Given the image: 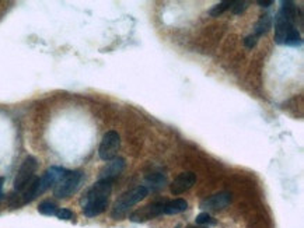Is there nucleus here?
<instances>
[{
	"instance_id": "1",
	"label": "nucleus",
	"mask_w": 304,
	"mask_h": 228,
	"mask_svg": "<svg viewBox=\"0 0 304 228\" xmlns=\"http://www.w3.org/2000/svg\"><path fill=\"white\" fill-rule=\"evenodd\" d=\"M275 16V42L282 47H300L303 44L297 30V7L293 1H282Z\"/></svg>"
},
{
	"instance_id": "2",
	"label": "nucleus",
	"mask_w": 304,
	"mask_h": 228,
	"mask_svg": "<svg viewBox=\"0 0 304 228\" xmlns=\"http://www.w3.org/2000/svg\"><path fill=\"white\" fill-rule=\"evenodd\" d=\"M112 185L114 181L108 179H98L91 188L87 190V193L80 200L83 214L93 219L97 217L107 210L109 202V196L112 193Z\"/></svg>"
},
{
	"instance_id": "3",
	"label": "nucleus",
	"mask_w": 304,
	"mask_h": 228,
	"mask_svg": "<svg viewBox=\"0 0 304 228\" xmlns=\"http://www.w3.org/2000/svg\"><path fill=\"white\" fill-rule=\"evenodd\" d=\"M149 195L148 186L145 185H139L136 188L129 189L124 192L121 196L118 197L115 200V203L112 206V210H111V217L114 220H122L126 216L128 210L132 207V206L138 205L139 202H142L145 197Z\"/></svg>"
},
{
	"instance_id": "4",
	"label": "nucleus",
	"mask_w": 304,
	"mask_h": 228,
	"mask_svg": "<svg viewBox=\"0 0 304 228\" xmlns=\"http://www.w3.org/2000/svg\"><path fill=\"white\" fill-rule=\"evenodd\" d=\"M84 179L83 171H68L61 181L54 186V195L58 199H68L77 192Z\"/></svg>"
},
{
	"instance_id": "5",
	"label": "nucleus",
	"mask_w": 304,
	"mask_h": 228,
	"mask_svg": "<svg viewBox=\"0 0 304 228\" xmlns=\"http://www.w3.org/2000/svg\"><path fill=\"white\" fill-rule=\"evenodd\" d=\"M121 147V136L115 130H109L102 136V140L98 147V156L102 161H111L117 157Z\"/></svg>"
},
{
	"instance_id": "6",
	"label": "nucleus",
	"mask_w": 304,
	"mask_h": 228,
	"mask_svg": "<svg viewBox=\"0 0 304 228\" xmlns=\"http://www.w3.org/2000/svg\"><path fill=\"white\" fill-rule=\"evenodd\" d=\"M38 168V161L37 158L32 157V156H28L23 161V164L20 167L18 172H17L16 179H14V190L16 192H23L24 188L31 182V179L34 178V173Z\"/></svg>"
},
{
	"instance_id": "7",
	"label": "nucleus",
	"mask_w": 304,
	"mask_h": 228,
	"mask_svg": "<svg viewBox=\"0 0 304 228\" xmlns=\"http://www.w3.org/2000/svg\"><path fill=\"white\" fill-rule=\"evenodd\" d=\"M165 200L163 202H154V203H150L148 206H143L141 209L135 210V212L129 216V220L133 223H145V221L153 220L158 216L163 214V207Z\"/></svg>"
},
{
	"instance_id": "8",
	"label": "nucleus",
	"mask_w": 304,
	"mask_h": 228,
	"mask_svg": "<svg viewBox=\"0 0 304 228\" xmlns=\"http://www.w3.org/2000/svg\"><path fill=\"white\" fill-rule=\"evenodd\" d=\"M66 172L68 170H65L62 167H51L47 172L39 178V195L47 192L51 186H55L66 175Z\"/></svg>"
},
{
	"instance_id": "9",
	"label": "nucleus",
	"mask_w": 304,
	"mask_h": 228,
	"mask_svg": "<svg viewBox=\"0 0 304 228\" xmlns=\"http://www.w3.org/2000/svg\"><path fill=\"white\" fill-rule=\"evenodd\" d=\"M196 183V175L191 171H187V172H181L171 182L170 185V192L172 195H181L184 192H187L189 189L192 188Z\"/></svg>"
},
{
	"instance_id": "10",
	"label": "nucleus",
	"mask_w": 304,
	"mask_h": 228,
	"mask_svg": "<svg viewBox=\"0 0 304 228\" xmlns=\"http://www.w3.org/2000/svg\"><path fill=\"white\" fill-rule=\"evenodd\" d=\"M231 203V193L228 192H219L212 196L206 197L201 202V207L205 210H223Z\"/></svg>"
},
{
	"instance_id": "11",
	"label": "nucleus",
	"mask_w": 304,
	"mask_h": 228,
	"mask_svg": "<svg viewBox=\"0 0 304 228\" xmlns=\"http://www.w3.org/2000/svg\"><path fill=\"white\" fill-rule=\"evenodd\" d=\"M125 160L121 157H115L111 161H107V164L102 167L100 171V179H108V181H114L118 175L125 170Z\"/></svg>"
},
{
	"instance_id": "12",
	"label": "nucleus",
	"mask_w": 304,
	"mask_h": 228,
	"mask_svg": "<svg viewBox=\"0 0 304 228\" xmlns=\"http://www.w3.org/2000/svg\"><path fill=\"white\" fill-rule=\"evenodd\" d=\"M188 209V202L185 199H174L165 202L163 207V214H179Z\"/></svg>"
},
{
	"instance_id": "13",
	"label": "nucleus",
	"mask_w": 304,
	"mask_h": 228,
	"mask_svg": "<svg viewBox=\"0 0 304 228\" xmlns=\"http://www.w3.org/2000/svg\"><path fill=\"white\" fill-rule=\"evenodd\" d=\"M272 27V18L269 14H264V16L259 17L257 23H255V27H254V35L259 38L262 35H265L266 32L271 30Z\"/></svg>"
},
{
	"instance_id": "14",
	"label": "nucleus",
	"mask_w": 304,
	"mask_h": 228,
	"mask_svg": "<svg viewBox=\"0 0 304 228\" xmlns=\"http://www.w3.org/2000/svg\"><path fill=\"white\" fill-rule=\"evenodd\" d=\"M146 182H148V185L152 186V189H160L163 188L164 183L167 182V178H165V175H163V173H149L148 176H146Z\"/></svg>"
},
{
	"instance_id": "15",
	"label": "nucleus",
	"mask_w": 304,
	"mask_h": 228,
	"mask_svg": "<svg viewBox=\"0 0 304 228\" xmlns=\"http://www.w3.org/2000/svg\"><path fill=\"white\" fill-rule=\"evenodd\" d=\"M56 210H58V206L51 200H44L38 206V212L44 216H55Z\"/></svg>"
},
{
	"instance_id": "16",
	"label": "nucleus",
	"mask_w": 304,
	"mask_h": 228,
	"mask_svg": "<svg viewBox=\"0 0 304 228\" xmlns=\"http://www.w3.org/2000/svg\"><path fill=\"white\" fill-rule=\"evenodd\" d=\"M231 4H233V1H220V3L215 4V6L209 10V14H211L212 17L222 16L226 10L231 8Z\"/></svg>"
},
{
	"instance_id": "17",
	"label": "nucleus",
	"mask_w": 304,
	"mask_h": 228,
	"mask_svg": "<svg viewBox=\"0 0 304 228\" xmlns=\"http://www.w3.org/2000/svg\"><path fill=\"white\" fill-rule=\"evenodd\" d=\"M195 223L198 226H208V224H216V221L213 220L209 213H201L198 214L195 219Z\"/></svg>"
},
{
	"instance_id": "18",
	"label": "nucleus",
	"mask_w": 304,
	"mask_h": 228,
	"mask_svg": "<svg viewBox=\"0 0 304 228\" xmlns=\"http://www.w3.org/2000/svg\"><path fill=\"white\" fill-rule=\"evenodd\" d=\"M55 216H56L59 220H65V221H69L75 219V213L72 212V210H69V209H58L56 213H55Z\"/></svg>"
},
{
	"instance_id": "19",
	"label": "nucleus",
	"mask_w": 304,
	"mask_h": 228,
	"mask_svg": "<svg viewBox=\"0 0 304 228\" xmlns=\"http://www.w3.org/2000/svg\"><path fill=\"white\" fill-rule=\"evenodd\" d=\"M247 1H244V0H238V1H233V4H231V10H233L234 14H241V13H244L245 11V8H247Z\"/></svg>"
},
{
	"instance_id": "20",
	"label": "nucleus",
	"mask_w": 304,
	"mask_h": 228,
	"mask_svg": "<svg viewBox=\"0 0 304 228\" xmlns=\"http://www.w3.org/2000/svg\"><path fill=\"white\" fill-rule=\"evenodd\" d=\"M258 42V38L254 35V34H250V35H247L245 37V40H244V44H245V47L247 48H254L255 45H257Z\"/></svg>"
},
{
	"instance_id": "21",
	"label": "nucleus",
	"mask_w": 304,
	"mask_h": 228,
	"mask_svg": "<svg viewBox=\"0 0 304 228\" xmlns=\"http://www.w3.org/2000/svg\"><path fill=\"white\" fill-rule=\"evenodd\" d=\"M257 3L259 4V6H261V7H269L273 1L272 0H258Z\"/></svg>"
},
{
	"instance_id": "22",
	"label": "nucleus",
	"mask_w": 304,
	"mask_h": 228,
	"mask_svg": "<svg viewBox=\"0 0 304 228\" xmlns=\"http://www.w3.org/2000/svg\"><path fill=\"white\" fill-rule=\"evenodd\" d=\"M3 182H4V179L0 178V199H1V195H3Z\"/></svg>"
},
{
	"instance_id": "23",
	"label": "nucleus",
	"mask_w": 304,
	"mask_h": 228,
	"mask_svg": "<svg viewBox=\"0 0 304 228\" xmlns=\"http://www.w3.org/2000/svg\"><path fill=\"white\" fill-rule=\"evenodd\" d=\"M187 228H206V227H196V226H188Z\"/></svg>"
}]
</instances>
